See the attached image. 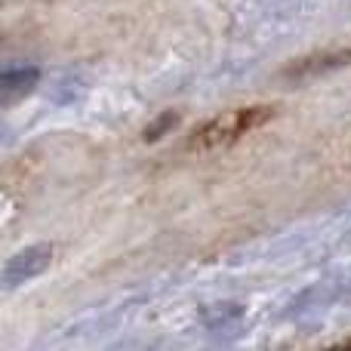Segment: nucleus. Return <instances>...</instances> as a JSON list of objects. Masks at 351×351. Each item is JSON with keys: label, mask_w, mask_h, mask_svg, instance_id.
I'll return each instance as SVG.
<instances>
[{"label": "nucleus", "mask_w": 351, "mask_h": 351, "mask_svg": "<svg viewBox=\"0 0 351 351\" xmlns=\"http://www.w3.org/2000/svg\"><path fill=\"white\" fill-rule=\"evenodd\" d=\"M49 259H53V247L49 243H37V247H28L22 250L19 256H12L3 268V287L12 290V287L25 284V280L37 278V274L47 271Z\"/></svg>", "instance_id": "nucleus-2"}, {"label": "nucleus", "mask_w": 351, "mask_h": 351, "mask_svg": "<svg viewBox=\"0 0 351 351\" xmlns=\"http://www.w3.org/2000/svg\"><path fill=\"white\" fill-rule=\"evenodd\" d=\"M274 117V108H265V105H253V108H237V111H228L222 117H213L206 121L197 133L191 136L188 145L191 148H200V152H213V148H225V145H234L237 139L250 133V130L262 127Z\"/></svg>", "instance_id": "nucleus-1"}, {"label": "nucleus", "mask_w": 351, "mask_h": 351, "mask_svg": "<svg viewBox=\"0 0 351 351\" xmlns=\"http://www.w3.org/2000/svg\"><path fill=\"white\" fill-rule=\"evenodd\" d=\"M351 62V49H342V53H330V56H311V59H302L299 65L287 68L290 77H311V74H321V71H330V68H339Z\"/></svg>", "instance_id": "nucleus-3"}, {"label": "nucleus", "mask_w": 351, "mask_h": 351, "mask_svg": "<svg viewBox=\"0 0 351 351\" xmlns=\"http://www.w3.org/2000/svg\"><path fill=\"white\" fill-rule=\"evenodd\" d=\"M37 68H22V71H3V80H0V90H3V102L10 105L16 96H25L31 93V86L37 84Z\"/></svg>", "instance_id": "nucleus-4"}, {"label": "nucleus", "mask_w": 351, "mask_h": 351, "mask_svg": "<svg viewBox=\"0 0 351 351\" xmlns=\"http://www.w3.org/2000/svg\"><path fill=\"white\" fill-rule=\"evenodd\" d=\"M176 123H179V117L176 114H160L158 121L152 123V127L145 130V139L148 142H154V139H160V136H164V130H170V127H176Z\"/></svg>", "instance_id": "nucleus-5"}]
</instances>
